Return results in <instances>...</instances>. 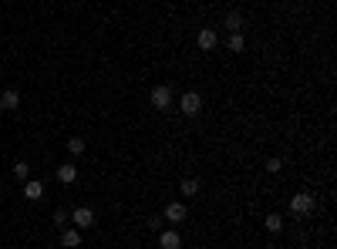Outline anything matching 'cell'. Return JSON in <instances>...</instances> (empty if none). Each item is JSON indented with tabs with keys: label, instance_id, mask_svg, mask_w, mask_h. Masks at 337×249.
I'll list each match as a JSON object with an SVG mask.
<instances>
[{
	"label": "cell",
	"instance_id": "obj_1",
	"mask_svg": "<svg viewBox=\"0 0 337 249\" xmlns=\"http://www.w3.org/2000/svg\"><path fill=\"white\" fill-rule=\"evenodd\" d=\"M314 206H317V202H314V195L310 192H297L294 199H290V212H297V216H310Z\"/></svg>",
	"mask_w": 337,
	"mask_h": 249
},
{
	"label": "cell",
	"instance_id": "obj_2",
	"mask_svg": "<svg viewBox=\"0 0 337 249\" xmlns=\"http://www.w3.org/2000/svg\"><path fill=\"white\" fill-rule=\"evenodd\" d=\"M152 105L155 108H168V105H172V88H168V84L152 88Z\"/></svg>",
	"mask_w": 337,
	"mask_h": 249
},
{
	"label": "cell",
	"instance_id": "obj_3",
	"mask_svg": "<svg viewBox=\"0 0 337 249\" xmlns=\"http://www.w3.org/2000/svg\"><path fill=\"white\" fill-rule=\"evenodd\" d=\"M71 216H74V226H78V229H88V226H95V212H91L88 206H78L74 212H71Z\"/></svg>",
	"mask_w": 337,
	"mask_h": 249
},
{
	"label": "cell",
	"instance_id": "obj_4",
	"mask_svg": "<svg viewBox=\"0 0 337 249\" xmlns=\"http://www.w3.org/2000/svg\"><path fill=\"white\" fill-rule=\"evenodd\" d=\"M196 44H199V51H212V47L219 44V37H216V30H212V27H206V30H199Z\"/></svg>",
	"mask_w": 337,
	"mask_h": 249
},
{
	"label": "cell",
	"instance_id": "obj_5",
	"mask_svg": "<svg viewBox=\"0 0 337 249\" xmlns=\"http://www.w3.org/2000/svg\"><path fill=\"white\" fill-rule=\"evenodd\" d=\"M199 108H202V98H199L196 91H185V95H182V111H185V115H196Z\"/></svg>",
	"mask_w": 337,
	"mask_h": 249
},
{
	"label": "cell",
	"instance_id": "obj_6",
	"mask_svg": "<svg viewBox=\"0 0 337 249\" xmlns=\"http://www.w3.org/2000/svg\"><path fill=\"white\" fill-rule=\"evenodd\" d=\"M166 219L168 222H182L185 219V206H182V202H168V206H166Z\"/></svg>",
	"mask_w": 337,
	"mask_h": 249
},
{
	"label": "cell",
	"instance_id": "obj_7",
	"mask_svg": "<svg viewBox=\"0 0 337 249\" xmlns=\"http://www.w3.org/2000/svg\"><path fill=\"white\" fill-rule=\"evenodd\" d=\"M159 246H162V249H179V246H182V236H179V233H162V236H159Z\"/></svg>",
	"mask_w": 337,
	"mask_h": 249
},
{
	"label": "cell",
	"instance_id": "obj_8",
	"mask_svg": "<svg viewBox=\"0 0 337 249\" xmlns=\"http://www.w3.org/2000/svg\"><path fill=\"white\" fill-rule=\"evenodd\" d=\"M57 182H64V185L78 182V168H74V165H61V168H57Z\"/></svg>",
	"mask_w": 337,
	"mask_h": 249
},
{
	"label": "cell",
	"instance_id": "obj_9",
	"mask_svg": "<svg viewBox=\"0 0 337 249\" xmlns=\"http://www.w3.org/2000/svg\"><path fill=\"white\" fill-rule=\"evenodd\" d=\"M0 105H3V108H20V95L10 88V91H3V95H0Z\"/></svg>",
	"mask_w": 337,
	"mask_h": 249
},
{
	"label": "cell",
	"instance_id": "obj_10",
	"mask_svg": "<svg viewBox=\"0 0 337 249\" xmlns=\"http://www.w3.org/2000/svg\"><path fill=\"white\" fill-rule=\"evenodd\" d=\"M263 226H267V233H280V229H283V216H277V212H270L267 219H263Z\"/></svg>",
	"mask_w": 337,
	"mask_h": 249
},
{
	"label": "cell",
	"instance_id": "obj_11",
	"mask_svg": "<svg viewBox=\"0 0 337 249\" xmlns=\"http://www.w3.org/2000/svg\"><path fill=\"white\" fill-rule=\"evenodd\" d=\"M226 47H229L233 54H239V51L246 47V41H243V34H229V41H226Z\"/></svg>",
	"mask_w": 337,
	"mask_h": 249
},
{
	"label": "cell",
	"instance_id": "obj_12",
	"mask_svg": "<svg viewBox=\"0 0 337 249\" xmlns=\"http://www.w3.org/2000/svg\"><path fill=\"white\" fill-rule=\"evenodd\" d=\"M61 243H64V246H68V249H74V246H81V233H74V229H68V233L61 236Z\"/></svg>",
	"mask_w": 337,
	"mask_h": 249
},
{
	"label": "cell",
	"instance_id": "obj_13",
	"mask_svg": "<svg viewBox=\"0 0 337 249\" xmlns=\"http://www.w3.org/2000/svg\"><path fill=\"white\" fill-rule=\"evenodd\" d=\"M24 195H27V199H41L44 185H41V182H27V185H24Z\"/></svg>",
	"mask_w": 337,
	"mask_h": 249
},
{
	"label": "cell",
	"instance_id": "obj_14",
	"mask_svg": "<svg viewBox=\"0 0 337 249\" xmlns=\"http://www.w3.org/2000/svg\"><path fill=\"white\" fill-rule=\"evenodd\" d=\"M226 27H229V34H239V27H243V17H239V14H229V17H226Z\"/></svg>",
	"mask_w": 337,
	"mask_h": 249
},
{
	"label": "cell",
	"instance_id": "obj_15",
	"mask_svg": "<svg viewBox=\"0 0 337 249\" xmlns=\"http://www.w3.org/2000/svg\"><path fill=\"white\" fill-rule=\"evenodd\" d=\"M199 192V182L196 179H182V195H196Z\"/></svg>",
	"mask_w": 337,
	"mask_h": 249
},
{
	"label": "cell",
	"instance_id": "obj_16",
	"mask_svg": "<svg viewBox=\"0 0 337 249\" xmlns=\"http://www.w3.org/2000/svg\"><path fill=\"white\" fill-rule=\"evenodd\" d=\"M68 152H71V155H81V152H84V138H71V141H68Z\"/></svg>",
	"mask_w": 337,
	"mask_h": 249
},
{
	"label": "cell",
	"instance_id": "obj_17",
	"mask_svg": "<svg viewBox=\"0 0 337 249\" xmlns=\"http://www.w3.org/2000/svg\"><path fill=\"white\" fill-rule=\"evenodd\" d=\"M14 175H17V179H27V175H30V165H27V162H17V165H14Z\"/></svg>",
	"mask_w": 337,
	"mask_h": 249
},
{
	"label": "cell",
	"instance_id": "obj_18",
	"mask_svg": "<svg viewBox=\"0 0 337 249\" xmlns=\"http://www.w3.org/2000/svg\"><path fill=\"white\" fill-rule=\"evenodd\" d=\"M54 222H57V226H64V222H68V212H64V209H57V212H54Z\"/></svg>",
	"mask_w": 337,
	"mask_h": 249
},
{
	"label": "cell",
	"instance_id": "obj_19",
	"mask_svg": "<svg viewBox=\"0 0 337 249\" xmlns=\"http://www.w3.org/2000/svg\"><path fill=\"white\" fill-rule=\"evenodd\" d=\"M267 172H280V158H267Z\"/></svg>",
	"mask_w": 337,
	"mask_h": 249
},
{
	"label": "cell",
	"instance_id": "obj_20",
	"mask_svg": "<svg viewBox=\"0 0 337 249\" xmlns=\"http://www.w3.org/2000/svg\"><path fill=\"white\" fill-rule=\"evenodd\" d=\"M0 111H3V105H0Z\"/></svg>",
	"mask_w": 337,
	"mask_h": 249
},
{
	"label": "cell",
	"instance_id": "obj_21",
	"mask_svg": "<svg viewBox=\"0 0 337 249\" xmlns=\"http://www.w3.org/2000/svg\"><path fill=\"white\" fill-rule=\"evenodd\" d=\"M47 3H51V0H47Z\"/></svg>",
	"mask_w": 337,
	"mask_h": 249
}]
</instances>
